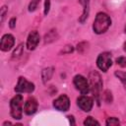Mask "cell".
Returning <instances> with one entry per match:
<instances>
[{
    "mask_svg": "<svg viewBox=\"0 0 126 126\" xmlns=\"http://www.w3.org/2000/svg\"><path fill=\"white\" fill-rule=\"evenodd\" d=\"M90 79V88L93 93V95L95 99L97 105H100V97H101V91H102V80L98 72L92 71L89 76Z\"/></svg>",
    "mask_w": 126,
    "mask_h": 126,
    "instance_id": "cell-1",
    "label": "cell"
},
{
    "mask_svg": "<svg viewBox=\"0 0 126 126\" xmlns=\"http://www.w3.org/2000/svg\"><path fill=\"white\" fill-rule=\"evenodd\" d=\"M111 26V19L110 17L104 12H98L94 18L93 23V31L96 34H102Z\"/></svg>",
    "mask_w": 126,
    "mask_h": 126,
    "instance_id": "cell-2",
    "label": "cell"
},
{
    "mask_svg": "<svg viewBox=\"0 0 126 126\" xmlns=\"http://www.w3.org/2000/svg\"><path fill=\"white\" fill-rule=\"evenodd\" d=\"M23 95L21 94H16L10 100V114L15 120H21L23 118Z\"/></svg>",
    "mask_w": 126,
    "mask_h": 126,
    "instance_id": "cell-3",
    "label": "cell"
},
{
    "mask_svg": "<svg viewBox=\"0 0 126 126\" xmlns=\"http://www.w3.org/2000/svg\"><path fill=\"white\" fill-rule=\"evenodd\" d=\"M96 66L97 68L102 72H107L108 69L112 66V59H111V53L108 51H104L98 54L96 58Z\"/></svg>",
    "mask_w": 126,
    "mask_h": 126,
    "instance_id": "cell-4",
    "label": "cell"
},
{
    "mask_svg": "<svg viewBox=\"0 0 126 126\" xmlns=\"http://www.w3.org/2000/svg\"><path fill=\"white\" fill-rule=\"evenodd\" d=\"M14 90L17 94H32L34 91V84L21 76L19 77L18 83Z\"/></svg>",
    "mask_w": 126,
    "mask_h": 126,
    "instance_id": "cell-5",
    "label": "cell"
},
{
    "mask_svg": "<svg viewBox=\"0 0 126 126\" xmlns=\"http://www.w3.org/2000/svg\"><path fill=\"white\" fill-rule=\"evenodd\" d=\"M73 84L75 86V88L82 94H88L89 92L91 91L90 88V84L87 80L86 77H84L83 75H76L73 78Z\"/></svg>",
    "mask_w": 126,
    "mask_h": 126,
    "instance_id": "cell-6",
    "label": "cell"
},
{
    "mask_svg": "<svg viewBox=\"0 0 126 126\" xmlns=\"http://www.w3.org/2000/svg\"><path fill=\"white\" fill-rule=\"evenodd\" d=\"M53 107L61 112H66L70 108V98L66 94H60L53 100Z\"/></svg>",
    "mask_w": 126,
    "mask_h": 126,
    "instance_id": "cell-7",
    "label": "cell"
},
{
    "mask_svg": "<svg viewBox=\"0 0 126 126\" xmlns=\"http://www.w3.org/2000/svg\"><path fill=\"white\" fill-rule=\"evenodd\" d=\"M77 105L81 110L90 112L94 106V99L87 94H82L77 98Z\"/></svg>",
    "mask_w": 126,
    "mask_h": 126,
    "instance_id": "cell-8",
    "label": "cell"
},
{
    "mask_svg": "<svg viewBox=\"0 0 126 126\" xmlns=\"http://www.w3.org/2000/svg\"><path fill=\"white\" fill-rule=\"evenodd\" d=\"M15 45V37L11 33H5L1 37L0 41V49L3 52H7L11 50Z\"/></svg>",
    "mask_w": 126,
    "mask_h": 126,
    "instance_id": "cell-9",
    "label": "cell"
},
{
    "mask_svg": "<svg viewBox=\"0 0 126 126\" xmlns=\"http://www.w3.org/2000/svg\"><path fill=\"white\" fill-rule=\"evenodd\" d=\"M40 40V36L37 31H32L27 38V42H26V46L29 50H34Z\"/></svg>",
    "mask_w": 126,
    "mask_h": 126,
    "instance_id": "cell-10",
    "label": "cell"
},
{
    "mask_svg": "<svg viewBox=\"0 0 126 126\" xmlns=\"http://www.w3.org/2000/svg\"><path fill=\"white\" fill-rule=\"evenodd\" d=\"M37 107H38V102L36 100L35 97L33 96H31L29 97L26 102H25V105H24V112L27 114V115H32L36 112L37 110Z\"/></svg>",
    "mask_w": 126,
    "mask_h": 126,
    "instance_id": "cell-11",
    "label": "cell"
},
{
    "mask_svg": "<svg viewBox=\"0 0 126 126\" xmlns=\"http://www.w3.org/2000/svg\"><path fill=\"white\" fill-rule=\"evenodd\" d=\"M78 2L83 6V13L79 18V22L81 24H84L90 15V0H78Z\"/></svg>",
    "mask_w": 126,
    "mask_h": 126,
    "instance_id": "cell-12",
    "label": "cell"
},
{
    "mask_svg": "<svg viewBox=\"0 0 126 126\" xmlns=\"http://www.w3.org/2000/svg\"><path fill=\"white\" fill-rule=\"evenodd\" d=\"M53 73H54V67H47L41 71V79L43 84H46L52 78Z\"/></svg>",
    "mask_w": 126,
    "mask_h": 126,
    "instance_id": "cell-13",
    "label": "cell"
},
{
    "mask_svg": "<svg viewBox=\"0 0 126 126\" xmlns=\"http://www.w3.org/2000/svg\"><path fill=\"white\" fill-rule=\"evenodd\" d=\"M57 38H58V32L55 29H52L49 32H47V33H45L44 43H51V42L55 41Z\"/></svg>",
    "mask_w": 126,
    "mask_h": 126,
    "instance_id": "cell-14",
    "label": "cell"
},
{
    "mask_svg": "<svg viewBox=\"0 0 126 126\" xmlns=\"http://www.w3.org/2000/svg\"><path fill=\"white\" fill-rule=\"evenodd\" d=\"M23 52H24V43H20L16 47V49L13 51V53H12V59H18V58H20L23 55Z\"/></svg>",
    "mask_w": 126,
    "mask_h": 126,
    "instance_id": "cell-15",
    "label": "cell"
},
{
    "mask_svg": "<svg viewBox=\"0 0 126 126\" xmlns=\"http://www.w3.org/2000/svg\"><path fill=\"white\" fill-rule=\"evenodd\" d=\"M114 75L116 78H118L120 80V82L122 83L125 91H126V72L124 71H115L114 72Z\"/></svg>",
    "mask_w": 126,
    "mask_h": 126,
    "instance_id": "cell-16",
    "label": "cell"
},
{
    "mask_svg": "<svg viewBox=\"0 0 126 126\" xmlns=\"http://www.w3.org/2000/svg\"><path fill=\"white\" fill-rule=\"evenodd\" d=\"M83 124H84L85 126H93V125H99V122H98L97 120H95L94 117L88 116V117L84 120Z\"/></svg>",
    "mask_w": 126,
    "mask_h": 126,
    "instance_id": "cell-17",
    "label": "cell"
},
{
    "mask_svg": "<svg viewBox=\"0 0 126 126\" xmlns=\"http://www.w3.org/2000/svg\"><path fill=\"white\" fill-rule=\"evenodd\" d=\"M39 3H40V0H31V2L29 4V7H28L29 12H34L37 9Z\"/></svg>",
    "mask_w": 126,
    "mask_h": 126,
    "instance_id": "cell-18",
    "label": "cell"
},
{
    "mask_svg": "<svg viewBox=\"0 0 126 126\" xmlns=\"http://www.w3.org/2000/svg\"><path fill=\"white\" fill-rule=\"evenodd\" d=\"M105 124L107 126H116L120 124V121L117 117H108L105 121Z\"/></svg>",
    "mask_w": 126,
    "mask_h": 126,
    "instance_id": "cell-19",
    "label": "cell"
},
{
    "mask_svg": "<svg viewBox=\"0 0 126 126\" xmlns=\"http://www.w3.org/2000/svg\"><path fill=\"white\" fill-rule=\"evenodd\" d=\"M88 46H89V43L86 42V41H82L80 43L77 44V50L79 53H84L87 49H88Z\"/></svg>",
    "mask_w": 126,
    "mask_h": 126,
    "instance_id": "cell-20",
    "label": "cell"
},
{
    "mask_svg": "<svg viewBox=\"0 0 126 126\" xmlns=\"http://www.w3.org/2000/svg\"><path fill=\"white\" fill-rule=\"evenodd\" d=\"M103 99H104V101L106 103H111V101H112V94H111L110 91H108V90L104 91V93H103Z\"/></svg>",
    "mask_w": 126,
    "mask_h": 126,
    "instance_id": "cell-21",
    "label": "cell"
},
{
    "mask_svg": "<svg viewBox=\"0 0 126 126\" xmlns=\"http://www.w3.org/2000/svg\"><path fill=\"white\" fill-rule=\"evenodd\" d=\"M115 62L117 65H119L122 68L126 67V56H119L118 58H116Z\"/></svg>",
    "mask_w": 126,
    "mask_h": 126,
    "instance_id": "cell-22",
    "label": "cell"
},
{
    "mask_svg": "<svg viewBox=\"0 0 126 126\" xmlns=\"http://www.w3.org/2000/svg\"><path fill=\"white\" fill-rule=\"evenodd\" d=\"M8 13V8L7 6H2L1 10H0V18H1V24H3L4 20H5V17Z\"/></svg>",
    "mask_w": 126,
    "mask_h": 126,
    "instance_id": "cell-23",
    "label": "cell"
},
{
    "mask_svg": "<svg viewBox=\"0 0 126 126\" xmlns=\"http://www.w3.org/2000/svg\"><path fill=\"white\" fill-rule=\"evenodd\" d=\"M74 51V47L72 46V45H70V44H67L61 51H60V54H69V53H72Z\"/></svg>",
    "mask_w": 126,
    "mask_h": 126,
    "instance_id": "cell-24",
    "label": "cell"
},
{
    "mask_svg": "<svg viewBox=\"0 0 126 126\" xmlns=\"http://www.w3.org/2000/svg\"><path fill=\"white\" fill-rule=\"evenodd\" d=\"M50 6H51V1L50 0H44V9H43V14L46 16L49 11H50Z\"/></svg>",
    "mask_w": 126,
    "mask_h": 126,
    "instance_id": "cell-25",
    "label": "cell"
},
{
    "mask_svg": "<svg viewBox=\"0 0 126 126\" xmlns=\"http://www.w3.org/2000/svg\"><path fill=\"white\" fill-rule=\"evenodd\" d=\"M16 22H17V19H16L15 17L11 18L10 21H9V28H10V29H14V28L16 27Z\"/></svg>",
    "mask_w": 126,
    "mask_h": 126,
    "instance_id": "cell-26",
    "label": "cell"
},
{
    "mask_svg": "<svg viewBox=\"0 0 126 126\" xmlns=\"http://www.w3.org/2000/svg\"><path fill=\"white\" fill-rule=\"evenodd\" d=\"M67 118L69 119V121H70V123H71L72 125H75V120H74V116H73V115H68Z\"/></svg>",
    "mask_w": 126,
    "mask_h": 126,
    "instance_id": "cell-27",
    "label": "cell"
},
{
    "mask_svg": "<svg viewBox=\"0 0 126 126\" xmlns=\"http://www.w3.org/2000/svg\"><path fill=\"white\" fill-rule=\"evenodd\" d=\"M123 50L126 52V42H124V44H123Z\"/></svg>",
    "mask_w": 126,
    "mask_h": 126,
    "instance_id": "cell-28",
    "label": "cell"
},
{
    "mask_svg": "<svg viewBox=\"0 0 126 126\" xmlns=\"http://www.w3.org/2000/svg\"><path fill=\"white\" fill-rule=\"evenodd\" d=\"M124 32L126 33V25H125V27H124Z\"/></svg>",
    "mask_w": 126,
    "mask_h": 126,
    "instance_id": "cell-29",
    "label": "cell"
}]
</instances>
